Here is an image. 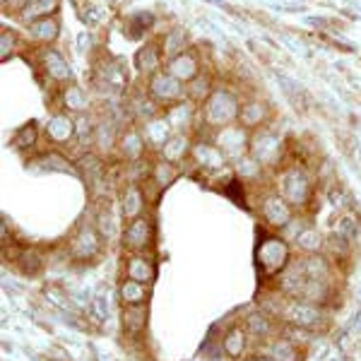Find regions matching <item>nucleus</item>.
<instances>
[{"instance_id": "obj_1", "label": "nucleus", "mask_w": 361, "mask_h": 361, "mask_svg": "<svg viewBox=\"0 0 361 361\" xmlns=\"http://www.w3.org/2000/svg\"><path fill=\"white\" fill-rule=\"evenodd\" d=\"M238 111H241V104L238 99L226 90H217L207 97L205 109H202V116H205L207 126H217V128H226L231 126L238 118Z\"/></svg>"}, {"instance_id": "obj_2", "label": "nucleus", "mask_w": 361, "mask_h": 361, "mask_svg": "<svg viewBox=\"0 0 361 361\" xmlns=\"http://www.w3.org/2000/svg\"><path fill=\"white\" fill-rule=\"evenodd\" d=\"M258 265L265 275H277L289 265V246L277 236H267L258 246Z\"/></svg>"}, {"instance_id": "obj_3", "label": "nucleus", "mask_w": 361, "mask_h": 361, "mask_svg": "<svg viewBox=\"0 0 361 361\" xmlns=\"http://www.w3.org/2000/svg\"><path fill=\"white\" fill-rule=\"evenodd\" d=\"M282 318L287 320L289 325H299V328H306V330H316L325 323L323 311H320L316 304H308V301H301V299H294V301H289V304H284Z\"/></svg>"}, {"instance_id": "obj_4", "label": "nucleus", "mask_w": 361, "mask_h": 361, "mask_svg": "<svg viewBox=\"0 0 361 361\" xmlns=\"http://www.w3.org/2000/svg\"><path fill=\"white\" fill-rule=\"evenodd\" d=\"M279 190H282V197L289 205H304L308 195H311V180L299 166L287 169L279 178Z\"/></svg>"}, {"instance_id": "obj_5", "label": "nucleus", "mask_w": 361, "mask_h": 361, "mask_svg": "<svg viewBox=\"0 0 361 361\" xmlns=\"http://www.w3.org/2000/svg\"><path fill=\"white\" fill-rule=\"evenodd\" d=\"M282 152V137L272 130H260L250 140V154L258 164H277Z\"/></svg>"}, {"instance_id": "obj_6", "label": "nucleus", "mask_w": 361, "mask_h": 361, "mask_svg": "<svg viewBox=\"0 0 361 361\" xmlns=\"http://www.w3.org/2000/svg\"><path fill=\"white\" fill-rule=\"evenodd\" d=\"M152 243V219L149 217H137L130 219L126 226V234H123V246L133 253H140Z\"/></svg>"}, {"instance_id": "obj_7", "label": "nucleus", "mask_w": 361, "mask_h": 361, "mask_svg": "<svg viewBox=\"0 0 361 361\" xmlns=\"http://www.w3.org/2000/svg\"><path fill=\"white\" fill-rule=\"evenodd\" d=\"M214 142H217V147L222 149L224 157H231V159H241V152L246 147H250L248 137H246V130L238 126H226L222 130L217 133V137H214Z\"/></svg>"}, {"instance_id": "obj_8", "label": "nucleus", "mask_w": 361, "mask_h": 361, "mask_svg": "<svg viewBox=\"0 0 361 361\" xmlns=\"http://www.w3.org/2000/svg\"><path fill=\"white\" fill-rule=\"evenodd\" d=\"M260 209H263L265 222L272 226L284 229V226L292 222V205H289L282 195H267L263 200V205H260Z\"/></svg>"}, {"instance_id": "obj_9", "label": "nucleus", "mask_w": 361, "mask_h": 361, "mask_svg": "<svg viewBox=\"0 0 361 361\" xmlns=\"http://www.w3.org/2000/svg\"><path fill=\"white\" fill-rule=\"evenodd\" d=\"M149 92L159 102H176V99L183 97V85L171 73H157L149 80Z\"/></svg>"}, {"instance_id": "obj_10", "label": "nucleus", "mask_w": 361, "mask_h": 361, "mask_svg": "<svg viewBox=\"0 0 361 361\" xmlns=\"http://www.w3.org/2000/svg\"><path fill=\"white\" fill-rule=\"evenodd\" d=\"M99 246H102V241H99L97 231L92 226H80V231L70 241V253L80 260H87V258H94L99 253Z\"/></svg>"}, {"instance_id": "obj_11", "label": "nucleus", "mask_w": 361, "mask_h": 361, "mask_svg": "<svg viewBox=\"0 0 361 361\" xmlns=\"http://www.w3.org/2000/svg\"><path fill=\"white\" fill-rule=\"evenodd\" d=\"M243 328H246L248 337H255V340H267L275 330V323L270 320V313L267 311H250L246 318H243Z\"/></svg>"}, {"instance_id": "obj_12", "label": "nucleus", "mask_w": 361, "mask_h": 361, "mask_svg": "<svg viewBox=\"0 0 361 361\" xmlns=\"http://www.w3.org/2000/svg\"><path fill=\"white\" fill-rule=\"evenodd\" d=\"M46 135H49L51 142H56V145H68L70 137L75 135V123L66 114H56L54 118L46 123Z\"/></svg>"}, {"instance_id": "obj_13", "label": "nucleus", "mask_w": 361, "mask_h": 361, "mask_svg": "<svg viewBox=\"0 0 361 361\" xmlns=\"http://www.w3.org/2000/svg\"><path fill=\"white\" fill-rule=\"evenodd\" d=\"M126 275H128V279H137V282L149 284L154 279L152 260L145 258V255H140V253L130 255V258H128V263H126Z\"/></svg>"}, {"instance_id": "obj_14", "label": "nucleus", "mask_w": 361, "mask_h": 361, "mask_svg": "<svg viewBox=\"0 0 361 361\" xmlns=\"http://www.w3.org/2000/svg\"><path fill=\"white\" fill-rule=\"evenodd\" d=\"M169 73L180 82H193L197 78V61L190 54H180L169 61Z\"/></svg>"}, {"instance_id": "obj_15", "label": "nucleus", "mask_w": 361, "mask_h": 361, "mask_svg": "<svg viewBox=\"0 0 361 361\" xmlns=\"http://www.w3.org/2000/svg\"><path fill=\"white\" fill-rule=\"evenodd\" d=\"M246 342H248L246 328H231V330H226V335L222 340V352L231 359H243V354H246Z\"/></svg>"}, {"instance_id": "obj_16", "label": "nucleus", "mask_w": 361, "mask_h": 361, "mask_svg": "<svg viewBox=\"0 0 361 361\" xmlns=\"http://www.w3.org/2000/svg\"><path fill=\"white\" fill-rule=\"evenodd\" d=\"M34 171H63V173H75V169L70 166V161L58 152H46L37 159H32Z\"/></svg>"}, {"instance_id": "obj_17", "label": "nucleus", "mask_w": 361, "mask_h": 361, "mask_svg": "<svg viewBox=\"0 0 361 361\" xmlns=\"http://www.w3.org/2000/svg\"><path fill=\"white\" fill-rule=\"evenodd\" d=\"M56 8H58V0H27L25 10L20 13V20L27 22V25H32V22L56 13Z\"/></svg>"}, {"instance_id": "obj_18", "label": "nucleus", "mask_w": 361, "mask_h": 361, "mask_svg": "<svg viewBox=\"0 0 361 361\" xmlns=\"http://www.w3.org/2000/svg\"><path fill=\"white\" fill-rule=\"evenodd\" d=\"M267 354H270L272 361H301L299 345H294L289 337H277V340H272Z\"/></svg>"}, {"instance_id": "obj_19", "label": "nucleus", "mask_w": 361, "mask_h": 361, "mask_svg": "<svg viewBox=\"0 0 361 361\" xmlns=\"http://www.w3.org/2000/svg\"><path fill=\"white\" fill-rule=\"evenodd\" d=\"M123 217L126 219H137L142 217V209H145V195L142 190L137 188V185H128L126 193H123Z\"/></svg>"}, {"instance_id": "obj_20", "label": "nucleus", "mask_w": 361, "mask_h": 361, "mask_svg": "<svg viewBox=\"0 0 361 361\" xmlns=\"http://www.w3.org/2000/svg\"><path fill=\"white\" fill-rule=\"evenodd\" d=\"M121 301L123 306H140L147 301V284L137 282V279H126L121 284Z\"/></svg>"}, {"instance_id": "obj_21", "label": "nucleus", "mask_w": 361, "mask_h": 361, "mask_svg": "<svg viewBox=\"0 0 361 361\" xmlns=\"http://www.w3.org/2000/svg\"><path fill=\"white\" fill-rule=\"evenodd\" d=\"M27 29H29V37H32L34 42H42V44L54 42L58 37V22L54 17H42V20L32 22Z\"/></svg>"}, {"instance_id": "obj_22", "label": "nucleus", "mask_w": 361, "mask_h": 361, "mask_svg": "<svg viewBox=\"0 0 361 361\" xmlns=\"http://www.w3.org/2000/svg\"><path fill=\"white\" fill-rule=\"evenodd\" d=\"M145 325H147V308H145V304L126 306V311H123V328H126V333L140 335L145 330Z\"/></svg>"}, {"instance_id": "obj_23", "label": "nucleus", "mask_w": 361, "mask_h": 361, "mask_svg": "<svg viewBox=\"0 0 361 361\" xmlns=\"http://www.w3.org/2000/svg\"><path fill=\"white\" fill-rule=\"evenodd\" d=\"M44 68H46V73H49V78H54V80L70 78V66L66 63V58L54 49L44 51Z\"/></svg>"}, {"instance_id": "obj_24", "label": "nucleus", "mask_w": 361, "mask_h": 361, "mask_svg": "<svg viewBox=\"0 0 361 361\" xmlns=\"http://www.w3.org/2000/svg\"><path fill=\"white\" fill-rule=\"evenodd\" d=\"M159 66H161V54L157 49V44H147L145 49H140L137 54V68L147 75H157L159 73Z\"/></svg>"}, {"instance_id": "obj_25", "label": "nucleus", "mask_w": 361, "mask_h": 361, "mask_svg": "<svg viewBox=\"0 0 361 361\" xmlns=\"http://www.w3.org/2000/svg\"><path fill=\"white\" fill-rule=\"evenodd\" d=\"M265 106L260 102H246V104H241V111H238V121H241L246 128H255V126H260L265 121Z\"/></svg>"}, {"instance_id": "obj_26", "label": "nucleus", "mask_w": 361, "mask_h": 361, "mask_svg": "<svg viewBox=\"0 0 361 361\" xmlns=\"http://www.w3.org/2000/svg\"><path fill=\"white\" fill-rule=\"evenodd\" d=\"M193 154L197 159V164H205V166H222L226 161V157L222 154L219 147H212V145H195Z\"/></svg>"}, {"instance_id": "obj_27", "label": "nucleus", "mask_w": 361, "mask_h": 361, "mask_svg": "<svg viewBox=\"0 0 361 361\" xmlns=\"http://www.w3.org/2000/svg\"><path fill=\"white\" fill-rule=\"evenodd\" d=\"M185 149H188V140H185L183 135H171L164 142V147H161V157H164V161H178L183 159Z\"/></svg>"}, {"instance_id": "obj_28", "label": "nucleus", "mask_w": 361, "mask_h": 361, "mask_svg": "<svg viewBox=\"0 0 361 361\" xmlns=\"http://www.w3.org/2000/svg\"><path fill=\"white\" fill-rule=\"evenodd\" d=\"M169 126H171L169 121H159V118L147 121V128H145V137H147V142L164 147V142L169 140Z\"/></svg>"}, {"instance_id": "obj_29", "label": "nucleus", "mask_w": 361, "mask_h": 361, "mask_svg": "<svg viewBox=\"0 0 361 361\" xmlns=\"http://www.w3.org/2000/svg\"><path fill=\"white\" fill-rule=\"evenodd\" d=\"M15 260H17V265H20V272L27 277L37 275V272L42 270V255H39L37 250H20Z\"/></svg>"}, {"instance_id": "obj_30", "label": "nucleus", "mask_w": 361, "mask_h": 361, "mask_svg": "<svg viewBox=\"0 0 361 361\" xmlns=\"http://www.w3.org/2000/svg\"><path fill=\"white\" fill-rule=\"evenodd\" d=\"M183 46H185V32L183 29H171V32L164 37V46H161V51H164V56L171 61V58L183 54Z\"/></svg>"}, {"instance_id": "obj_31", "label": "nucleus", "mask_w": 361, "mask_h": 361, "mask_svg": "<svg viewBox=\"0 0 361 361\" xmlns=\"http://www.w3.org/2000/svg\"><path fill=\"white\" fill-rule=\"evenodd\" d=\"M142 135H140L137 130H128L123 140H121V149H123V154L128 157V159H140V154H142L145 149V142H142Z\"/></svg>"}, {"instance_id": "obj_32", "label": "nucleus", "mask_w": 361, "mask_h": 361, "mask_svg": "<svg viewBox=\"0 0 361 361\" xmlns=\"http://www.w3.org/2000/svg\"><path fill=\"white\" fill-rule=\"evenodd\" d=\"M296 246H299L301 250H306V253H318V248L323 246V236H320L318 229L306 226V229L296 236Z\"/></svg>"}, {"instance_id": "obj_33", "label": "nucleus", "mask_w": 361, "mask_h": 361, "mask_svg": "<svg viewBox=\"0 0 361 361\" xmlns=\"http://www.w3.org/2000/svg\"><path fill=\"white\" fill-rule=\"evenodd\" d=\"M304 260V267H306V275L311 279H328L330 275V267L325 263V258H320V255H308V258H301Z\"/></svg>"}, {"instance_id": "obj_34", "label": "nucleus", "mask_w": 361, "mask_h": 361, "mask_svg": "<svg viewBox=\"0 0 361 361\" xmlns=\"http://www.w3.org/2000/svg\"><path fill=\"white\" fill-rule=\"evenodd\" d=\"M190 118H193V106L190 104H176L166 111V121L171 123L173 128H180V126H188Z\"/></svg>"}, {"instance_id": "obj_35", "label": "nucleus", "mask_w": 361, "mask_h": 361, "mask_svg": "<svg viewBox=\"0 0 361 361\" xmlns=\"http://www.w3.org/2000/svg\"><path fill=\"white\" fill-rule=\"evenodd\" d=\"M63 102L70 111H85L87 109V94L82 92V87L78 85H70L66 92H63Z\"/></svg>"}, {"instance_id": "obj_36", "label": "nucleus", "mask_w": 361, "mask_h": 361, "mask_svg": "<svg viewBox=\"0 0 361 361\" xmlns=\"http://www.w3.org/2000/svg\"><path fill=\"white\" fill-rule=\"evenodd\" d=\"M94 142L99 145L102 152H109L116 142V128L111 121H104V123L97 126V135H94Z\"/></svg>"}, {"instance_id": "obj_37", "label": "nucleus", "mask_w": 361, "mask_h": 361, "mask_svg": "<svg viewBox=\"0 0 361 361\" xmlns=\"http://www.w3.org/2000/svg\"><path fill=\"white\" fill-rule=\"evenodd\" d=\"M82 169H85V176L87 180H90L92 185H97V183H102L104 180V166H102V161L97 159V157H82Z\"/></svg>"}, {"instance_id": "obj_38", "label": "nucleus", "mask_w": 361, "mask_h": 361, "mask_svg": "<svg viewBox=\"0 0 361 361\" xmlns=\"http://www.w3.org/2000/svg\"><path fill=\"white\" fill-rule=\"evenodd\" d=\"M173 178H176V169H173L171 161H159V164L154 166V180L159 188H166Z\"/></svg>"}, {"instance_id": "obj_39", "label": "nucleus", "mask_w": 361, "mask_h": 361, "mask_svg": "<svg viewBox=\"0 0 361 361\" xmlns=\"http://www.w3.org/2000/svg\"><path fill=\"white\" fill-rule=\"evenodd\" d=\"M335 231H337V236L352 241V238H357V234H359V224H357V219H354L352 214H345V217H340V222H337Z\"/></svg>"}, {"instance_id": "obj_40", "label": "nucleus", "mask_w": 361, "mask_h": 361, "mask_svg": "<svg viewBox=\"0 0 361 361\" xmlns=\"http://www.w3.org/2000/svg\"><path fill=\"white\" fill-rule=\"evenodd\" d=\"M15 147L17 149H27V147H34L37 145V128L34 126H25L17 130V135L13 137Z\"/></svg>"}, {"instance_id": "obj_41", "label": "nucleus", "mask_w": 361, "mask_h": 361, "mask_svg": "<svg viewBox=\"0 0 361 361\" xmlns=\"http://www.w3.org/2000/svg\"><path fill=\"white\" fill-rule=\"evenodd\" d=\"M75 135H78V140L82 145H90L94 142V135H97V128L92 130L90 126V118H85V116H80L78 121H75Z\"/></svg>"}, {"instance_id": "obj_42", "label": "nucleus", "mask_w": 361, "mask_h": 361, "mask_svg": "<svg viewBox=\"0 0 361 361\" xmlns=\"http://www.w3.org/2000/svg\"><path fill=\"white\" fill-rule=\"evenodd\" d=\"M97 226H99V234H102V236H106V238L116 236V219L109 212H99Z\"/></svg>"}, {"instance_id": "obj_43", "label": "nucleus", "mask_w": 361, "mask_h": 361, "mask_svg": "<svg viewBox=\"0 0 361 361\" xmlns=\"http://www.w3.org/2000/svg\"><path fill=\"white\" fill-rule=\"evenodd\" d=\"M92 313L97 320H106L109 318V299L104 294L92 296Z\"/></svg>"}, {"instance_id": "obj_44", "label": "nucleus", "mask_w": 361, "mask_h": 361, "mask_svg": "<svg viewBox=\"0 0 361 361\" xmlns=\"http://www.w3.org/2000/svg\"><path fill=\"white\" fill-rule=\"evenodd\" d=\"M207 92H209V80L207 78H195L193 82L188 85V94L193 97V99L205 97Z\"/></svg>"}, {"instance_id": "obj_45", "label": "nucleus", "mask_w": 361, "mask_h": 361, "mask_svg": "<svg viewBox=\"0 0 361 361\" xmlns=\"http://www.w3.org/2000/svg\"><path fill=\"white\" fill-rule=\"evenodd\" d=\"M236 161H238V173L246 178L255 176V173L260 171V164L255 159H236Z\"/></svg>"}, {"instance_id": "obj_46", "label": "nucleus", "mask_w": 361, "mask_h": 361, "mask_svg": "<svg viewBox=\"0 0 361 361\" xmlns=\"http://www.w3.org/2000/svg\"><path fill=\"white\" fill-rule=\"evenodd\" d=\"M0 42H3V49H0V58H3V61H8V58L13 56V51H15V37L10 32H3V39H0Z\"/></svg>"}, {"instance_id": "obj_47", "label": "nucleus", "mask_w": 361, "mask_h": 361, "mask_svg": "<svg viewBox=\"0 0 361 361\" xmlns=\"http://www.w3.org/2000/svg\"><path fill=\"white\" fill-rule=\"evenodd\" d=\"M90 37H85V34H80V49H90Z\"/></svg>"}, {"instance_id": "obj_48", "label": "nucleus", "mask_w": 361, "mask_h": 361, "mask_svg": "<svg viewBox=\"0 0 361 361\" xmlns=\"http://www.w3.org/2000/svg\"><path fill=\"white\" fill-rule=\"evenodd\" d=\"M241 361H272L270 357H248V359H241Z\"/></svg>"}, {"instance_id": "obj_49", "label": "nucleus", "mask_w": 361, "mask_h": 361, "mask_svg": "<svg viewBox=\"0 0 361 361\" xmlns=\"http://www.w3.org/2000/svg\"><path fill=\"white\" fill-rule=\"evenodd\" d=\"M205 3H209V5H219V8H226L222 0H205Z\"/></svg>"}, {"instance_id": "obj_50", "label": "nucleus", "mask_w": 361, "mask_h": 361, "mask_svg": "<svg viewBox=\"0 0 361 361\" xmlns=\"http://www.w3.org/2000/svg\"><path fill=\"white\" fill-rule=\"evenodd\" d=\"M284 3H301V0H284Z\"/></svg>"}, {"instance_id": "obj_51", "label": "nucleus", "mask_w": 361, "mask_h": 361, "mask_svg": "<svg viewBox=\"0 0 361 361\" xmlns=\"http://www.w3.org/2000/svg\"><path fill=\"white\" fill-rule=\"evenodd\" d=\"M3 3H5V5H8V0H3Z\"/></svg>"}]
</instances>
